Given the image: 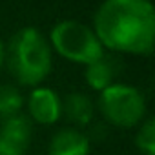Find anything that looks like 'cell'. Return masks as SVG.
Masks as SVG:
<instances>
[{
    "label": "cell",
    "instance_id": "6da1fadb",
    "mask_svg": "<svg viewBox=\"0 0 155 155\" xmlns=\"http://www.w3.org/2000/svg\"><path fill=\"white\" fill-rule=\"evenodd\" d=\"M93 31L111 51L150 55L155 42V9L150 0H104L95 11Z\"/></svg>",
    "mask_w": 155,
    "mask_h": 155
},
{
    "label": "cell",
    "instance_id": "7a4b0ae2",
    "mask_svg": "<svg viewBox=\"0 0 155 155\" xmlns=\"http://www.w3.org/2000/svg\"><path fill=\"white\" fill-rule=\"evenodd\" d=\"M8 66L20 86H40L53 69V51L48 38L33 26L17 31L9 42Z\"/></svg>",
    "mask_w": 155,
    "mask_h": 155
},
{
    "label": "cell",
    "instance_id": "3957f363",
    "mask_svg": "<svg viewBox=\"0 0 155 155\" xmlns=\"http://www.w3.org/2000/svg\"><path fill=\"white\" fill-rule=\"evenodd\" d=\"M97 108L108 126L131 130L146 119V99L142 91L131 84L113 82L99 93Z\"/></svg>",
    "mask_w": 155,
    "mask_h": 155
},
{
    "label": "cell",
    "instance_id": "277c9868",
    "mask_svg": "<svg viewBox=\"0 0 155 155\" xmlns=\"http://www.w3.org/2000/svg\"><path fill=\"white\" fill-rule=\"evenodd\" d=\"M49 46L66 60L75 64H91L104 55L95 31L79 20H60L49 31Z\"/></svg>",
    "mask_w": 155,
    "mask_h": 155
},
{
    "label": "cell",
    "instance_id": "5b68a950",
    "mask_svg": "<svg viewBox=\"0 0 155 155\" xmlns=\"http://www.w3.org/2000/svg\"><path fill=\"white\" fill-rule=\"evenodd\" d=\"M28 119L40 126H53L62 119V99L48 86H37L26 99Z\"/></svg>",
    "mask_w": 155,
    "mask_h": 155
},
{
    "label": "cell",
    "instance_id": "8992f818",
    "mask_svg": "<svg viewBox=\"0 0 155 155\" xmlns=\"http://www.w3.org/2000/svg\"><path fill=\"white\" fill-rule=\"evenodd\" d=\"M48 155H91V142L84 130L66 126L49 139Z\"/></svg>",
    "mask_w": 155,
    "mask_h": 155
},
{
    "label": "cell",
    "instance_id": "52a82bcc",
    "mask_svg": "<svg viewBox=\"0 0 155 155\" xmlns=\"http://www.w3.org/2000/svg\"><path fill=\"white\" fill-rule=\"evenodd\" d=\"M33 135V122L28 115L18 113L11 119L0 122V144L13 150L18 155H24Z\"/></svg>",
    "mask_w": 155,
    "mask_h": 155
},
{
    "label": "cell",
    "instance_id": "ba28073f",
    "mask_svg": "<svg viewBox=\"0 0 155 155\" xmlns=\"http://www.w3.org/2000/svg\"><path fill=\"white\" fill-rule=\"evenodd\" d=\"M95 102L82 91H71L62 99V117L68 119L71 128H88L95 120Z\"/></svg>",
    "mask_w": 155,
    "mask_h": 155
},
{
    "label": "cell",
    "instance_id": "9c48e42d",
    "mask_svg": "<svg viewBox=\"0 0 155 155\" xmlns=\"http://www.w3.org/2000/svg\"><path fill=\"white\" fill-rule=\"evenodd\" d=\"M119 75V62L113 57H108L106 53L86 66L84 69V81L93 91H104L108 86H111Z\"/></svg>",
    "mask_w": 155,
    "mask_h": 155
},
{
    "label": "cell",
    "instance_id": "30bf717a",
    "mask_svg": "<svg viewBox=\"0 0 155 155\" xmlns=\"http://www.w3.org/2000/svg\"><path fill=\"white\" fill-rule=\"evenodd\" d=\"M24 104H26L24 95L17 86L11 84L0 86V122L22 113Z\"/></svg>",
    "mask_w": 155,
    "mask_h": 155
},
{
    "label": "cell",
    "instance_id": "8fae6325",
    "mask_svg": "<svg viewBox=\"0 0 155 155\" xmlns=\"http://www.w3.org/2000/svg\"><path fill=\"white\" fill-rule=\"evenodd\" d=\"M133 142L140 155H155V119L153 117H146L137 126Z\"/></svg>",
    "mask_w": 155,
    "mask_h": 155
},
{
    "label": "cell",
    "instance_id": "7c38bea8",
    "mask_svg": "<svg viewBox=\"0 0 155 155\" xmlns=\"http://www.w3.org/2000/svg\"><path fill=\"white\" fill-rule=\"evenodd\" d=\"M86 135H88V139H90V142L93 144L95 140L99 142V140H102V139H106V135H108V124L106 122H91L90 126H88V131H84Z\"/></svg>",
    "mask_w": 155,
    "mask_h": 155
},
{
    "label": "cell",
    "instance_id": "4fadbf2b",
    "mask_svg": "<svg viewBox=\"0 0 155 155\" xmlns=\"http://www.w3.org/2000/svg\"><path fill=\"white\" fill-rule=\"evenodd\" d=\"M4 62H6V48H4V42L0 40V69H2Z\"/></svg>",
    "mask_w": 155,
    "mask_h": 155
},
{
    "label": "cell",
    "instance_id": "5bb4252c",
    "mask_svg": "<svg viewBox=\"0 0 155 155\" xmlns=\"http://www.w3.org/2000/svg\"><path fill=\"white\" fill-rule=\"evenodd\" d=\"M0 155H18V153H15L13 150H9V148H6L4 144H0Z\"/></svg>",
    "mask_w": 155,
    "mask_h": 155
}]
</instances>
